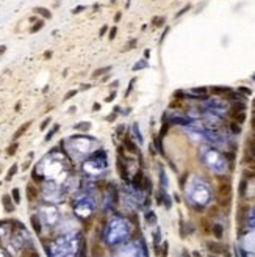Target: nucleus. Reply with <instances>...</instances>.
Here are the masks:
<instances>
[{
  "label": "nucleus",
  "instance_id": "obj_35",
  "mask_svg": "<svg viewBox=\"0 0 255 257\" xmlns=\"http://www.w3.org/2000/svg\"><path fill=\"white\" fill-rule=\"evenodd\" d=\"M50 121H52V119H50V118H45V119H44V121H42V122H41V126H39V128H41V130H45V128H47V126L50 124Z\"/></svg>",
  "mask_w": 255,
  "mask_h": 257
},
{
  "label": "nucleus",
  "instance_id": "obj_4",
  "mask_svg": "<svg viewBox=\"0 0 255 257\" xmlns=\"http://www.w3.org/2000/svg\"><path fill=\"white\" fill-rule=\"evenodd\" d=\"M211 234L214 235L216 240H222V237H224V226L222 224H211Z\"/></svg>",
  "mask_w": 255,
  "mask_h": 257
},
{
  "label": "nucleus",
  "instance_id": "obj_19",
  "mask_svg": "<svg viewBox=\"0 0 255 257\" xmlns=\"http://www.w3.org/2000/svg\"><path fill=\"white\" fill-rule=\"evenodd\" d=\"M58 128H60V124H55V126H53L52 128H50L49 130V133L45 135V138H44V141H50L53 138V135L56 133V132H58Z\"/></svg>",
  "mask_w": 255,
  "mask_h": 257
},
{
  "label": "nucleus",
  "instance_id": "obj_25",
  "mask_svg": "<svg viewBox=\"0 0 255 257\" xmlns=\"http://www.w3.org/2000/svg\"><path fill=\"white\" fill-rule=\"evenodd\" d=\"M230 130L235 135H238V133H241V126H239L238 122H235V121H232V122H230Z\"/></svg>",
  "mask_w": 255,
  "mask_h": 257
},
{
  "label": "nucleus",
  "instance_id": "obj_41",
  "mask_svg": "<svg viewBox=\"0 0 255 257\" xmlns=\"http://www.w3.org/2000/svg\"><path fill=\"white\" fill-rule=\"evenodd\" d=\"M216 213H218V207H211L210 209V218H216Z\"/></svg>",
  "mask_w": 255,
  "mask_h": 257
},
{
  "label": "nucleus",
  "instance_id": "obj_3",
  "mask_svg": "<svg viewBox=\"0 0 255 257\" xmlns=\"http://www.w3.org/2000/svg\"><path fill=\"white\" fill-rule=\"evenodd\" d=\"M30 126H31V121H27V122H24L22 126H20L16 132H14V135H13V141H17V140H19V138L22 137L25 132H27V128L30 127Z\"/></svg>",
  "mask_w": 255,
  "mask_h": 257
},
{
  "label": "nucleus",
  "instance_id": "obj_17",
  "mask_svg": "<svg viewBox=\"0 0 255 257\" xmlns=\"http://www.w3.org/2000/svg\"><path fill=\"white\" fill-rule=\"evenodd\" d=\"M117 166H119L117 169H119L121 177H122V179H124L125 182H127V180H128V174H127V169H125V165H124L122 162H119V163H117Z\"/></svg>",
  "mask_w": 255,
  "mask_h": 257
},
{
  "label": "nucleus",
  "instance_id": "obj_42",
  "mask_svg": "<svg viewBox=\"0 0 255 257\" xmlns=\"http://www.w3.org/2000/svg\"><path fill=\"white\" fill-rule=\"evenodd\" d=\"M225 158L230 160V162H235V154H233V152H227V154H225Z\"/></svg>",
  "mask_w": 255,
  "mask_h": 257
},
{
  "label": "nucleus",
  "instance_id": "obj_29",
  "mask_svg": "<svg viewBox=\"0 0 255 257\" xmlns=\"http://www.w3.org/2000/svg\"><path fill=\"white\" fill-rule=\"evenodd\" d=\"M194 94H202V96H207V91H208V88L205 86H202V88H194V90H191Z\"/></svg>",
  "mask_w": 255,
  "mask_h": 257
},
{
  "label": "nucleus",
  "instance_id": "obj_27",
  "mask_svg": "<svg viewBox=\"0 0 255 257\" xmlns=\"http://www.w3.org/2000/svg\"><path fill=\"white\" fill-rule=\"evenodd\" d=\"M238 92H239V94H244V96H250V94H252V90L247 88V86H239L238 88Z\"/></svg>",
  "mask_w": 255,
  "mask_h": 257
},
{
  "label": "nucleus",
  "instance_id": "obj_53",
  "mask_svg": "<svg viewBox=\"0 0 255 257\" xmlns=\"http://www.w3.org/2000/svg\"><path fill=\"white\" fill-rule=\"evenodd\" d=\"M149 55H150V50L147 49V50H144V60H146V58H149Z\"/></svg>",
  "mask_w": 255,
  "mask_h": 257
},
{
  "label": "nucleus",
  "instance_id": "obj_38",
  "mask_svg": "<svg viewBox=\"0 0 255 257\" xmlns=\"http://www.w3.org/2000/svg\"><path fill=\"white\" fill-rule=\"evenodd\" d=\"M133 85H135V78H133V80H130V83H128V88H127V91H125V97H127V96H130V92H132V88H133Z\"/></svg>",
  "mask_w": 255,
  "mask_h": 257
},
{
  "label": "nucleus",
  "instance_id": "obj_28",
  "mask_svg": "<svg viewBox=\"0 0 255 257\" xmlns=\"http://www.w3.org/2000/svg\"><path fill=\"white\" fill-rule=\"evenodd\" d=\"M155 146H157L158 151H160V154L164 155V149H163V146H161V138L160 137H155Z\"/></svg>",
  "mask_w": 255,
  "mask_h": 257
},
{
  "label": "nucleus",
  "instance_id": "obj_9",
  "mask_svg": "<svg viewBox=\"0 0 255 257\" xmlns=\"http://www.w3.org/2000/svg\"><path fill=\"white\" fill-rule=\"evenodd\" d=\"M111 71V66H103V67H99V69H96L94 72L91 74V77L92 78H99L100 75H103L105 72H110Z\"/></svg>",
  "mask_w": 255,
  "mask_h": 257
},
{
  "label": "nucleus",
  "instance_id": "obj_45",
  "mask_svg": "<svg viewBox=\"0 0 255 257\" xmlns=\"http://www.w3.org/2000/svg\"><path fill=\"white\" fill-rule=\"evenodd\" d=\"M161 257H168V243H164L163 252H161Z\"/></svg>",
  "mask_w": 255,
  "mask_h": 257
},
{
  "label": "nucleus",
  "instance_id": "obj_26",
  "mask_svg": "<svg viewBox=\"0 0 255 257\" xmlns=\"http://www.w3.org/2000/svg\"><path fill=\"white\" fill-rule=\"evenodd\" d=\"M243 177L244 179H252V177H255V171H252V169H244L243 171Z\"/></svg>",
  "mask_w": 255,
  "mask_h": 257
},
{
  "label": "nucleus",
  "instance_id": "obj_8",
  "mask_svg": "<svg viewBox=\"0 0 255 257\" xmlns=\"http://www.w3.org/2000/svg\"><path fill=\"white\" fill-rule=\"evenodd\" d=\"M230 116L233 118L235 122L239 124V126L246 121V112H244V110H243V112H230Z\"/></svg>",
  "mask_w": 255,
  "mask_h": 257
},
{
  "label": "nucleus",
  "instance_id": "obj_43",
  "mask_svg": "<svg viewBox=\"0 0 255 257\" xmlns=\"http://www.w3.org/2000/svg\"><path fill=\"white\" fill-rule=\"evenodd\" d=\"M106 31H108V25H103L102 28H100V33H99V35H100V36H103Z\"/></svg>",
  "mask_w": 255,
  "mask_h": 257
},
{
  "label": "nucleus",
  "instance_id": "obj_40",
  "mask_svg": "<svg viewBox=\"0 0 255 257\" xmlns=\"http://www.w3.org/2000/svg\"><path fill=\"white\" fill-rule=\"evenodd\" d=\"M147 221H149V223H155V215H153V212L147 213Z\"/></svg>",
  "mask_w": 255,
  "mask_h": 257
},
{
  "label": "nucleus",
  "instance_id": "obj_60",
  "mask_svg": "<svg viewBox=\"0 0 255 257\" xmlns=\"http://www.w3.org/2000/svg\"><path fill=\"white\" fill-rule=\"evenodd\" d=\"M254 107H255V99H254Z\"/></svg>",
  "mask_w": 255,
  "mask_h": 257
},
{
  "label": "nucleus",
  "instance_id": "obj_23",
  "mask_svg": "<svg viewBox=\"0 0 255 257\" xmlns=\"http://www.w3.org/2000/svg\"><path fill=\"white\" fill-rule=\"evenodd\" d=\"M246 191H247V180H246V179H243L241 182H239L238 193H239V196H244V194H246Z\"/></svg>",
  "mask_w": 255,
  "mask_h": 257
},
{
  "label": "nucleus",
  "instance_id": "obj_55",
  "mask_svg": "<svg viewBox=\"0 0 255 257\" xmlns=\"http://www.w3.org/2000/svg\"><path fill=\"white\" fill-rule=\"evenodd\" d=\"M193 257H202V256H200L199 251H194V252H193Z\"/></svg>",
  "mask_w": 255,
  "mask_h": 257
},
{
  "label": "nucleus",
  "instance_id": "obj_14",
  "mask_svg": "<svg viewBox=\"0 0 255 257\" xmlns=\"http://www.w3.org/2000/svg\"><path fill=\"white\" fill-rule=\"evenodd\" d=\"M17 149H19V143H17V141H13L11 144H9L8 148H6V154L11 157V155L16 154V151H17Z\"/></svg>",
  "mask_w": 255,
  "mask_h": 257
},
{
  "label": "nucleus",
  "instance_id": "obj_7",
  "mask_svg": "<svg viewBox=\"0 0 255 257\" xmlns=\"http://www.w3.org/2000/svg\"><path fill=\"white\" fill-rule=\"evenodd\" d=\"M33 13L42 16L44 19H52V11L47 10V8H44V6H36V8H33Z\"/></svg>",
  "mask_w": 255,
  "mask_h": 257
},
{
  "label": "nucleus",
  "instance_id": "obj_33",
  "mask_svg": "<svg viewBox=\"0 0 255 257\" xmlns=\"http://www.w3.org/2000/svg\"><path fill=\"white\" fill-rule=\"evenodd\" d=\"M136 44H138V41H136V39H130V42L125 46L124 50H130V49H135V47H136Z\"/></svg>",
  "mask_w": 255,
  "mask_h": 257
},
{
  "label": "nucleus",
  "instance_id": "obj_13",
  "mask_svg": "<svg viewBox=\"0 0 255 257\" xmlns=\"http://www.w3.org/2000/svg\"><path fill=\"white\" fill-rule=\"evenodd\" d=\"M124 144H125V148H127V149H128V151H130V152H135V154H139V151H138V149H136V146L133 144V141H132V140H130V138H128V137L125 138Z\"/></svg>",
  "mask_w": 255,
  "mask_h": 257
},
{
  "label": "nucleus",
  "instance_id": "obj_47",
  "mask_svg": "<svg viewBox=\"0 0 255 257\" xmlns=\"http://www.w3.org/2000/svg\"><path fill=\"white\" fill-rule=\"evenodd\" d=\"M5 52H6V46L5 44H0V55H3Z\"/></svg>",
  "mask_w": 255,
  "mask_h": 257
},
{
  "label": "nucleus",
  "instance_id": "obj_46",
  "mask_svg": "<svg viewBox=\"0 0 255 257\" xmlns=\"http://www.w3.org/2000/svg\"><path fill=\"white\" fill-rule=\"evenodd\" d=\"M160 243V230H157L155 232V245Z\"/></svg>",
  "mask_w": 255,
  "mask_h": 257
},
{
  "label": "nucleus",
  "instance_id": "obj_51",
  "mask_svg": "<svg viewBox=\"0 0 255 257\" xmlns=\"http://www.w3.org/2000/svg\"><path fill=\"white\" fill-rule=\"evenodd\" d=\"M121 17H122V14L121 13H116V16H114V22H119Z\"/></svg>",
  "mask_w": 255,
  "mask_h": 257
},
{
  "label": "nucleus",
  "instance_id": "obj_58",
  "mask_svg": "<svg viewBox=\"0 0 255 257\" xmlns=\"http://www.w3.org/2000/svg\"><path fill=\"white\" fill-rule=\"evenodd\" d=\"M252 128L255 130V118H254V121H252Z\"/></svg>",
  "mask_w": 255,
  "mask_h": 257
},
{
  "label": "nucleus",
  "instance_id": "obj_12",
  "mask_svg": "<svg viewBox=\"0 0 255 257\" xmlns=\"http://www.w3.org/2000/svg\"><path fill=\"white\" fill-rule=\"evenodd\" d=\"M200 226H202V229L205 234H211V224H210V221H208V218L203 216V218L200 220Z\"/></svg>",
  "mask_w": 255,
  "mask_h": 257
},
{
  "label": "nucleus",
  "instance_id": "obj_18",
  "mask_svg": "<svg viewBox=\"0 0 255 257\" xmlns=\"http://www.w3.org/2000/svg\"><path fill=\"white\" fill-rule=\"evenodd\" d=\"M74 128L75 130H80V132H86V130L91 128V122H78L74 126Z\"/></svg>",
  "mask_w": 255,
  "mask_h": 257
},
{
  "label": "nucleus",
  "instance_id": "obj_15",
  "mask_svg": "<svg viewBox=\"0 0 255 257\" xmlns=\"http://www.w3.org/2000/svg\"><path fill=\"white\" fill-rule=\"evenodd\" d=\"M31 226H33V229H35V232L36 234H41V224H39V220H38V216L36 215H33L31 216Z\"/></svg>",
  "mask_w": 255,
  "mask_h": 257
},
{
  "label": "nucleus",
  "instance_id": "obj_22",
  "mask_svg": "<svg viewBox=\"0 0 255 257\" xmlns=\"http://www.w3.org/2000/svg\"><path fill=\"white\" fill-rule=\"evenodd\" d=\"M27 194H28V199H30V201H31V199H35V198H36V194H38L36 188H35L31 184L27 185Z\"/></svg>",
  "mask_w": 255,
  "mask_h": 257
},
{
  "label": "nucleus",
  "instance_id": "obj_61",
  "mask_svg": "<svg viewBox=\"0 0 255 257\" xmlns=\"http://www.w3.org/2000/svg\"><path fill=\"white\" fill-rule=\"evenodd\" d=\"M252 78H254V80H255V75H252Z\"/></svg>",
  "mask_w": 255,
  "mask_h": 257
},
{
  "label": "nucleus",
  "instance_id": "obj_1",
  "mask_svg": "<svg viewBox=\"0 0 255 257\" xmlns=\"http://www.w3.org/2000/svg\"><path fill=\"white\" fill-rule=\"evenodd\" d=\"M218 198H232V185L229 177L219 179V188H218Z\"/></svg>",
  "mask_w": 255,
  "mask_h": 257
},
{
  "label": "nucleus",
  "instance_id": "obj_6",
  "mask_svg": "<svg viewBox=\"0 0 255 257\" xmlns=\"http://www.w3.org/2000/svg\"><path fill=\"white\" fill-rule=\"evenodd\" d=\"M210 91L213 92V94H218V96H227L230 91H233L232 88L229 86H211Z\"/></svg>",
  "mask_w": 255,
  "mask_h": 257
},
{
  "label": "nucleus",
  "instance_id": "obj_62",
  "mask_svg": "<svg viewBox=\"0 0 255 257\" xmlns=\"http://www.w3.org/2000/svg\"><path fill=\"white\" fill-rule=\"evenodd\" d=\"M0 185H2V182H0Z\"/></svg>",
  "mask_w": 255,
  "mask_h": 257
},
{
  "label": "nucleus",
  "instance_id": "obj_10",
  "mask_svg": "<svg viewBox=\"0 0 255 257\" xmlns=\"http://www.w3.org/2000/svg\"><path fill=\"white\" fill-rule=\"evenodd\" d=\"M142 182H144V176H142V173L139 171V173H136L135 177H133V185L136 188H141L142 187Z\"/></svg>",
  "mask_w": 255,
  "mask_h": 257
},
{
  "label": "nucleus",
  "instance_id": "obj_30",
  "mask_svg": "<svg viewBox=\"0 0 255 257\" xmlns=\"http://www.w3.org/2000/svg\"><path fill=\"white\" fill-rule=\"evenodd\" d=\"M146 66H147V61L146 60H141V61H138L133 66V71H139V69H142V67H146Z\"/></svg>",
  "mask_w": 255,
  "mask_h": 257
},
{
  "label": "nucleus",
  "instance_id": "obj_32",
  "mask_svg": "<svg viewBox=\"0 0 255 257\" xmlns=\"http://www.w3.org/2000/svg\"><path fill=\"white\" fill-rule=\"evenodd\" d=\"M116 33H117V27H111V28H110V35H108V39H110V41H114Z\"/></svg>",
  "mask_w": 255,
  "mask_h": 257
},
{
  "label": "nucleus",
  "instance_id": "obj_49",
  "mask_svg": "<svg viewBox=\"0 0 255 257\" xmlns=\"http://www.w3.org/2000/svg\"><path fill=\"white\" fill-rule=\"evenodd\" d=\"M114 119H116V115H114V113H111L110 116H106V121H110V122H111V121H114Z\"/></svg>",
  "mask_w": 255,
  "mask_h": 257
},
{
  "label": "nucleus",
  "instance_id": "obj_11",
  "mask_svg": "<svg viewBox=\"0 0 255 257\" xmlns=\"http://www.w3.org/2000/svg\"><path fill=\"white\" fill-rule=\"evenodd\" d=\"M247 210H249V207H247V205H239L238 213H236V218H238L239 221H244V218H246V213H247Z\"/></svg>",
  "mask_w": 255,
  "mask_h": 257
},
{
  "label": "nucleus",
  "instance_id": "obj_57",
  "mask_svg": "<svg viewBox=\"0 0 255 257\" xmlns=\"http://www.w3.org/2000/svg\"><path fill=\"white\" fill-rule=\"evenodd\" d=\"M249 168H250V169H252V171H255V163H252V165H250Z\"/></svg>",
  "mask_w": 255,
  "mask_h": 257
},
{
  "label": "nucleus",
  "instance_id": "obj_48",
  "mask_svg": "<svg viewBox=\"0 0 255 257\" xmlns=\"http://www.w3.org/2000/svg\"><path fill=\"white\" fill-rule=\"evenodd\" d=\"M44 58H45V60L52 58V50H47V52H45V53H44Z\"/></svg>",
  "mask_w": 255,
  "mask_h": 257
},
{
  "label": "nucleus",
  "instance_id": "obj_54",
  "mask_svg": "<svg viewBox=\"0 0 255 257\" xmlns=\"http://www.w3.org/2000/svg\"><path fill=\"white\" fill-rule=\"evenodd\" d=\"M182 256H183V257H191V256H189V252L186 251V249H183V254H182Z\"/></svg>",
  "mask_w": 255,
  "mask_h": 257
},
{
  "label": "nucleus",
  "instance_id": "obj_44",
  "mask_svg": "<svg viewBox=\"0 0 255 257\" xmlns=\"http://www.w3.org/2000/svg\"><path fill=\"white\" fill-rule=\"evenodd\" d=\"M114 97H116V91H113V92H111V94H110V96H108V97H106V99H105V101H106V102H111V101H113V99H114Z\"/></svg>",
  "mask_w": 255,
  "mask_h": 257
},
{
  "label": "nucleus",
  "instance_id": "obj_16",
  "mask_svg": "<svg viewBox=\"0 0 255 257\" xmlns=\"http://www.w3.org/2000/svg\"><path fill=\"white\" fill-rule=\"evenodd\" d=\"M11 198L14 204H20V190L19 188H13L11 190Z\"/></svg>",
  "mask_w": 255,
  "mask_h": 257
},
{
  "label": "nucleus",
  "instance_id": "obj_59",
  "mask_svg": "<svg viewBox=\"0 0 255 257\" xmlns=\"http://www.w3.org/2000/svg\"><path fill=\"white\" fill-rule=\"evenodd\" d=\"M208 257H218V256H214V254H208Z\"/></svg>",
  "mask_w": 255,
  "mask_h": 257
},
{
  "label": "nucleus",
  "instance_id": "obj_56",
  "mask_svg": "<svg viewBox=\"0 0 255 257\" xmlns=\"http://www.w3.org/2000/svg\"><path fill=\"white\" fill-rule=\"evenodd\" d=\"M122 132H124V126H119L117 127V133H122Z\"/></svg>",
  "mask_w": 255,
  "mask_h": 257
},
{
  "label": "nucleus",
  "instance_id": "obj_24",
  "mask_svg": "<svg viewBox=\"0 0 255 257\" xmlns=\"http://www.w3.org/2000/svg\"><path fill=\"white\" fill-rule=\"evenodd\" d=\"M164 22H166V17H164V16H161V17H153L152 25H153V27H161V25H164Z\"/></svg>",
  "mask_w": 255,
  "mask_h": 257
},
{
  "label": "nucleus",
  "instance_id": "obj_20",
  "mask_svg": "<svg viewBox=\"0 0 255 257\" xmlns=\"http://www.w3.org/2000/svg\"><path fill=\"white\" fill-rule=\"evenodd\" d=\"M17 163H14V165H11V168H9V171H8V174H6V180H13V177L16 176V173H17Z\"/></svg>",
  "mask_w": 255,
  "mask_h": 257
},
{
  "label": "nucleus",
  "instance_id": "obj_2",
  "mask_svg": "<svg viewBox=\"0 0 255 257\" xmlns=\"http://www.w3.org/2000/svg\"><path fill=\"white\" fill-rule=\"evenodd\" d=\"M207 249L210 254H214V256H221L224 254L227 249H225L224 245H221L219 241H207Z\"/></svg>",
  "mask_w": 255,
  "mask_h": 257
},
{
  "label": "nucleus",
  "instance_id": "obj_21",
  "mask_svg": "<svg viewBox=\"0 0 255 257\" xmlns=\"http://www.w3.org/2000/svg\"><path fill=\"white\" fill-rule=\"evenodd\" d=\"M44 27V20H36V22L31 25V28H30V33H38L41 28Z\"/></svg>",
  "mask_w": 255,
  "mask_h": 257
},
{
  "label": "nucleus",
  "instance_id": "obj_34",
  "mask_svg": "<svg viewBox=\"0 0 255 257\" xmlns=\"http://www.w3.org/2000/svg\"><path fill=\"white\" fill-rule=\"evenodd\" d=\"M168 127H169V124H168V122H164L163 126H161V130H160V138H163L164 135L168 133Z\"/></svg>",
  "mask_w": 255,
  "mask_h": 257
},
{
  "label": "nucleus",
  "instance_id": "obj_52",
  "mask_svg": "<svg viewBox=\"0 0 255 257\" xmlns=\"http://www.w3.org/2000/svg\"><path fill=\"white\" fill-rule=\"evenodd\" d=\"M92 110H94V112H99V110H100V103L96 102L94 105H92Z\"/></svg>",
  "mask_w": 255,
  "mask_h": 257
},
{
  "label": "nucleus",
  "instance_id": "obj_5",
  "mask_svg": "<svg viewBox=\"0 0 255 257\" xmlns=\"http://www.w3.org/2000/svg\"><path fill=\"white\" fill-rule=\"evenodd\" d=\"M2 201H3V209H5V212L13 213V212H14V204H13V201H11V196L5 194V196L2 198Z\"/></svg>",
  "mask_w": 255,
  "mask_h": 257
},
{
  "label": "nucleus",
  "instance_id": "obj_39",
  "mask_svg": "<svg viewBox=\"0 0 255 257\" xmlns=\"http://www.w3.org/2000/svg\"><path fill=\"white\" fill-rule=\"evenodd\" d=\"M186 177H188V173H185V174H183V176L180 177V180H178V184H180V187H182V188H183V187H185V182H186Z\"/></svg>",
  "mask_w": 255,
  "mask_h": 257
},
{
  "label": "nucleus",
  "instance_id": "obj_36",
  "mask_svg": "<svg viewBox=\"0 0 255 257\" xmlns=\"http://www.w3.org/2000/svg\"><path fill=\"white\" fill-rule=\"evenodd\" d=\"M188 10H191V5H186L185 8H182L180 11H178L177 14H175V17H180V16H183V14H185L186 11H188Z\"/></svg>",
  "mask_w": 255,
  "mask_h": 257
},
{
  "label": "nucleus",
  "instance_id": "obj_37",
  "mask_svg": "<svg viewBox=\"0 0 255 257\" xmlns=\"http://www.w3.org/2000/svg\"><path fill=\"white\" fill-rule=\"evenodd\" d=\"M85 10H86V6H83V5H78V6H75V8L72 10V14H78V13L85 11Z\"/></svg>",
  "mask_w": 255,
  "mask_h": 257
},
{
  "label": "nucleus",
  "instance_id": "obj_31",
  "mask_svg": "<svg viewBox=\"0 0 255 257\" xmlns=\"http://www.w3.org/2000/svg\"><path fill=\"white\" fill-rule=\"evenodd\" d=\"M77 92H78V90H71L69 92H66V96H64V99H63V101L66 102V101H69V99H72L74 96L77 94Z\"/></svg>",
  "mask_w": 255,
  "mask_h": 257
},
{
  "label": "nucleus",
  "instance_id": "obj_50",
  "mask_svg": "<svg viewBox=\"0 0 255 257\" xmlns=\"http://www.w3.org/2000/svg\"><path fill=\"white\" fill-rule=\"evenodd\" d=\"M91 86H92V85H89V83H85V85H81V88H80V90H81V91H83V90H89V88H91Z\"/></svg>",
  "mask_w": 255,
  "mask_h": 257
}]
</instances>
